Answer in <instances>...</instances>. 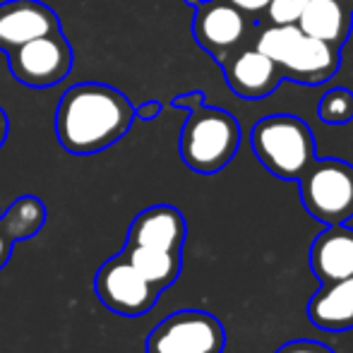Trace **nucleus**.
<instances>
[{
	"label": "nucleus",
	"mask_w": 353,
	"mask_h": 353,
	"mask_svg": "<svg viewBox=\"0 0 353 353\" xmlns=\"http://www.w3.org/2000/svg\"><path fill=\"white\" fill-rule=\"evenodd\" d=\"M135 123V106L121 89L103 82H79L65 89L56 106V137L77 157L97 154L128 135Z\"/></svg>",
	"instance_id": "f257e3e1"
},
{
	"label": "nucleus",
	"mask_w": 353,
	"mask_h": 353,
	"mask_svg": "<svg viewBox=\"0 0 353 353\" xmlns=\"http://www.w3.org/2000/svg\"><path fill=\"white\" fill-rule=\"evenodd\" d=\"M252 43L274 61L281 79L296 84L317 87L341 68V48L307 37L298 24H267Z\"/></svg>",
	"instance_id": "f03ea898"
},
{
	"label": "nucleus",
	"mask_w": 353,
	"mask_h": 353,
	"mask_svg": "<svg viewBox=\"0 0 353 353\" xmlns=\"http://www.w3.org/2000/svg\"><path fill=\"white\" fill-rule=\"evenodd\" d=\"M241 147V125L233 113L216 106L190 108L181 128V159L190 171L212 176L233 161Z\"/></svg>",
	"instance_id": "7ed1b4c3"
},
{
	"label": "nucleus",
	"mask_w": 353,
	"mask_h": 353,
	"mask_svg": "<svg viewBox=\"0 0 353 353\" xmlns=\"http://www.w3.org/2000/svg\"><path fill=\"white\" fill-rule=\"evenodd\" d=\"M250 147L257 161L281 181H298L317 159L310 125L293 113L260 118L250 130Z\"/></svg>",
	"instance_id": "20e7f679"
},
{
	"label": "nucleus",
	"mask_w": 353,
	"mask_h": 353,
	"mask_svg": "<svg viewBox=\"0 0 353 353\" xmlns=\"http://www.w3.org/2000/svg\"><path fill=\"white\" fill-rule=\"evenodd\" d=\"M305 212L320 223L334 226L353 219V166L344 159H315L298 178Z\"/></svg>",
	"instance_id": "39448f33"
},
{
	"label": "nucleus",
	"mask_w": 353,
	"mask_h": 353,
	"mask_svg": "<svg viewBox=\"0 0 353 353\" xmlns=\"http://www.w3.org/2000/svg\"><path fill=\"white\" fill-rule=\"evenodd\" d=\"M8 68L12 77L24 87H56L72 70V46L63 29L43 34L8 51Z\"/></svg>",
	"instance_id": "423d86ee"
},
{
	"label": "nucleus",
	"mask_w": 353,
	"mask_h": 353,
	"mask_svg": "<svg viewBox=\"0 0 353 353\" xmlns=\"http://www.w3.org/2000/svg\"><path fill=\"white\" fill-rule=\"evenodd\" d=\"M223 346V325L205 310L173 312L147 336V353H221Z\"/></svg>",
	"instance_id": "0eeeda50"
},
{
	"label": "nucleus",
	"mask_w": 353,
	"mask_h": 353,
	"mask_svg": "<svg viewBox=\"0 0 353 353\" xmlns=\"http://www.w3.org/2000/svg\"><path fill=\"white\" fill-rule=\"evenodd\" d=\"M94 293L108 310L125 317H140L157 305L161 291L144 279L121 252L99 267L94 276Z\"/></svg>",
	"instance_id": "6e6552de"
},
{
	"label": "nucleus",
	"mask_w": 353,
	"mask_h": 353,
	"mask_svg": "<svg viewBox=\"0 0 353 353\" xmlns=\"http://www.w3.org/2000/svg\"><path fill=\"white\" fill-rule=\"evenodd\" d=\"M192 37L197 46L221 63L231 51L248 43L250 22L228 0H197L192 5Z\"/></svg>",
	"instance_id": "1a4fd4ad"
},
{
	"label": "nucleus",
	"mask_w": 353,
	"mask_h": 353,
	"mask_svg": "<svg viewBox=\"0 0 353 353\" xmlns=\"http://www.w3.org/2000/svg\"><path fill=\"white\" fill-rule=\"evenodd\" d=\"M219 65H221L231 92L245 101H262L270 94H274L276 87L283 82L274 61L265 51H260L255 43L238 46Z\"/></svg>",
	"instance_id": "9d476101"
},
{
	"label": "nucleus",
	"mask_w": 353,
	"mask_h": 353,
	"mask_svg": "<svg viewBox=\"0 0 353 353\" xmlns=\"http://www.w3.org/2000/svg\"><path fill=\"white\" fill-rule=\"evenodd\" d=\"M51 32H61V17L41 0L0 3V51L3 53Z\"/></svg>",
	"instance_id": "9b49d317"
},
{
	"label": "nucleus",
	"mask_w": 353,
	"mask_h": 353,
	"mask_svg": "<svg viewBox=\"0 0 353 353\" xmlns=\"http://www.w3.org/2000/svg\"><path fill=\"white\" fill-rule=\"evenodd\" d=\"M188 236L185 216L171 205H154L137 214L130 223L125 245L157 248V250L183 252Z\"/></svg>",
	"instance_id": "f8f14e48"
},
{
	"label": "nucleus",
	"mask_w": 353,
	"mask_h": 353,
	"mask_svg": "<svg viewBox=\"0 0 353 353\" xmlns=\"http://www.w3.org/2000/svg\"><path fill=\"white\" fill-rule=\"evenodd\" d=\"M310 270L322 283L353 276V228L327 226L310 248Z\"/></svg>",
	"instance_id": "ddd939ff"
},
{
	"label": "nucleus",
	"mask_w": 353,
	"mask_h": 353,
	"mask_svg": "<svg viewBox=\"0 0 353 353\" xmlns=\"http://www.w3.org/2000/svg\"><path fill=\"white\" fill-rule=\"evenodd\" d=\"M296 24L307 37L341 48L351 37L353 10L344 0H307Z\"/></svg>",
	"instance_id": "4468645a"
},
{
	"label": "nucleus",
	"mask_w": 353,
	"mask_h": 353,
	"mask_svg": "<svg viewBox=\"0 0 353 353\" xmlns=\"http://www.w3.org/2000/svg\"><path fill=\"white\" fill-rule=\"evenodd\" d=\"M307 317L325 332L353 330V276L322 283L307 303Z\"/></svg>",
	"instance_id": "2eb2a0df"
},
{
	"label": "nucleus",
	"mask_w": 353,
	"mask_h": 353,
	"mask_svg": "<svg viewBox=\"0 0 353 353\" xmlns=\"http://www.w3.org/2000/svg\"><path fill=\"white\" fill-rule=\"evenodd\" d=\"M123 255L128 257L132 267L147 279L152 286H157L159 291L173 286L176 279L181 276L183 270V257L181 252H168V250H157V248H137V245H125Z\"/></svg>",
	"instance_id": "dca6fc26"
},
{
	"label": "nucleus",
	"mask_w": 353,
	"mask_h": 353,
	"mask_svg": "<svg viewBox=\"0 0 353 353\" xmlns=\"http://www.w3.org/2000/svg\"><path fill=\"white\" fill-rule=\"evenodd\" d=\"M43 223H46V205L34 195L17 197L0 216V226L14 243L34 238L43 228Z\"/></svg>",
	"instance_id": "f3484780"
},
{
	"label": "nucleus",
	"mask_w": 353,
	"mask_h": 353,
	"mask_svg": "<svg viewBox=\"0 0 353 353\" xmlns=\"http://www.w3.org/2000/svg\"><path fill=\"white\" fill-rule=\"evenodd\" d=\"M317 116L327 125H346L353 121V92L346 87H334L325 92L317 103Z\"/></svg>",
	"instance_id": "a211bd4d"
},
{
	"label": "nucleus",
	"mask_w": 353,
	"mask_h": 353,
	"mask_svg": "<svg viewBox=\"0 0 353 353\" xmlns=\"http://www.w3.org/2000/svg\"><path fill=\"white\" fill-rule=\"evenodd\" d=\"M305 5L307 0H270L262 14L267 17V24H296Z\"/></svg>",
	"instance_id": "6ab92c4d"
},
{
	"label": "nucleus",
	"mask_w": 353,
	"mask_h": 353,
	"mask_svg": "<svg viewBox=\"0 0 353 353\" xmlns=\"http://www.w3.org/2000/svg\"><path fill=\"white\" fill-rule=\"evenodd\" d=\"M276 353H334L330 349V346L325 344H317V341H288V344H283Z\"/></svg>",
	"instance_id": "aec40b11"
},
{
	"label": "nucleus",
	"mask_w": 353,
	"mask_h": 353,
	"mask_svg": "<svg viewBox=\"0 0 353 353\" xmlns=\"http://www.w3.org/2000/svg\"><path fill=\"white\" fill-rule=\"evenodd\" d=\"M205 92H200V89H192V92H185V94H178V97L171 99V106L173 108H181V111H190V108L200 106V103H205Z\"/></svg>",
	"instance_id": "412c9836"
},
{
	"label": "nucleus",
	"mask_w": 353,
	"mask_h": 353,
	"mask_svg": "<svg viewBox=\"0 0 353 353\" xmlns=\"http://www.w3.org/2000/svg\"><path fill=\"white\" fill-rule=\"evenodd\" d=\"M161 111H163L161 101H142L140 106L135 108V118L137 121L149 123V121H157V118L161 116Z\"/></svg>",
	"instance_id": "4be33fe9"
},
{
	"label": "nucleus",
	"mask_w": 353,
	"mask_h": 353,
	"mask_svg": "<svg viewBox=\"0 0 353 353\" xmlns=\"http://www.w3.org/2000/svg\"><path fill=\"white\" fill-rule=\"evenodd\" d=\"M231 5H236L243 14H262L270 5V0H228Z\"/></svg>",
	"instance_id": "5701e85b"
},
{
	"label": "nucleus",
	"mask_w": 353,
	"mask_h": 353,
	"mask_svg": "<svg viewBox=\"0 0 353 353\" xmlns=\"http://www.w3.org/2000/svg\"><path fill=\"white\" fill-rule=\"evenodd\" d=\"M12 250H14V241L3 231V226H0V270H3V267L10 262V257H12Z\"/></svg>",
	"instance_id": "b1692460"
},
{
	"label": "nucleus",
	"mask_w": 353,
	"mask_h": 353,
	"mask_svg": "<svg viewBox=\"0 0 353 353\" xmlns=\"http://www.w3.org/2000/svg\"><path fill=\"white\" fill-rule=\"evenodd\" d=\"M8 132H10V118H8V113H5V108L0 106V147L8 140Z\"/></svg>",
	"instance_id": "393cba45"
},
{
	"label": "nucleus",
	"mask_w": 353,
	"mask_h": 353,
	"mask_svg": "<svg viewBox=\"0 0 353 353\" xmlns=\"http://www.w3.org/2000/svg\"><path fill=\"white\" fill-rule=\"evenodd\" d=\"M344 3H346V5H349V8L353 10V0H344Z\"/></svg>",
	"instance_id": "a878e982"
}]
</instances>
